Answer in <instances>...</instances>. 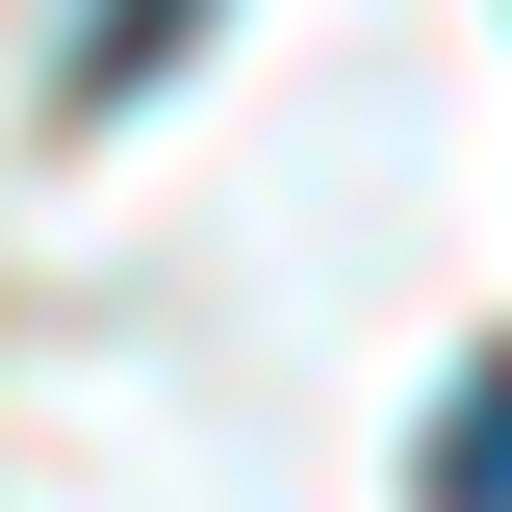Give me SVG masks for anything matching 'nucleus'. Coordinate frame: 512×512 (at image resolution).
<instances>
[{"instance_id": "obj_2", "label": "nucleus", "mask_w": 512, "mask_h": 512, "mask_svg": "<svg viewBox=\"0 0 512 512\" xmlns=\"http://www.w3.org/2000/svg\"><path fill=\"white\" fill-rule=\"evenodd\" d=\"M154 52H180V0H103V26H77V103H128Z\"/></svg>"}, {"instance_id": "obj_1", "label": "nucleus", "mask_w": 512, "mask_h": 512, "mask_svg": "<svg viewBox=\"0 0 512 512\" xmlns=\"http://www.w3.org/2000/svg\"><path fill=\"white\" fill-rule=\"evenodd\" d=\"M436 512H512V359H487V384L436 410Z\"/></svg>"}]
</instances>
